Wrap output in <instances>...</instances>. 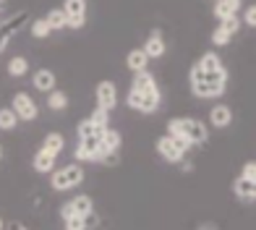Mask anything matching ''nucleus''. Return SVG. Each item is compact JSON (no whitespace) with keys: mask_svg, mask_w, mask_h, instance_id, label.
I'll use <instances>...</instances> for the list:
<instances>
[{"mask_svg":"<svg viewBox=\"0 0 256 230\" xmlns=\"http://www.w3.org/2000/svg\"><path fill=\"white\" fill-rule=\"evenodd\" d=\"M32 86L37 92H44V94H48V92L55 89V74L48 71V68H40V71L32 76Z\"/></svg>","mask_w":256,"mask_h":230,"instance_id":"13","label":"nucleus"},{"mask_svg":"<svg viewBox=\"0 0 256 230\" xmlns=\"http://www.w3.org/2000/svg\"><path fill=\"white\" fill-rule=\"evenodd\" d=\"M102 131H104V128L94 126V123H92L89 118H86V120H81V123H78V128H76L78 139H89V136H102Z\"/></svg>","mask_w":256,"mask_h":230,"instance_id":"25","label":"nucleus"},{"mask_svg":"<svg viewBox=\"0 0 256 230\" xmlns=\"http://www.w3.org/2000/svg\"><path fill=\"white\" fill-rule=\"evenodd\" d=\"M188 149H191V144L186 139H178V136L168 134V136H160L157 139V152H160V157H165L168 162H180Z\"/></svg>","mask_w":256,"mask_h":230,"instance_id":"3","label":"nucleus"},{"mask_svg":"<svg viewBox=\"0 0 256 230\" xmlns=\"http://www.w3.org/2000/svg\"><path fill=\"white\" fill-rule=\"evenodd\" d=\"M254 172H256L254 162H246V165H243V176H240V178H248V180H256V178H254Z\"/></svg>","mask_w":256,"mask_h":230,"instance_id":"33","label":"nucleus"},{"mask_svg":"<svg viewBox=\"0 0 256 230\" xmlns=\"http://www.w3.org/2000/svg\"><path fill=\"white\" fill-rule=\"evenodd\" d=\"M126 66L131 68L134 74H138V71H146V66H149V58H146V52L138 48V50H131L126 55Z\"/></svg>","mask_w":256,"mask_h":230,"instance_id":"18","label":"nucleus"},{"mask_svg":"<svg viewBox=\"0 0 256 230\" xmlns=\"http://www.w3.org/2000/svg\"><path fill=\"white\" fill-rule=\"evenodd\" d=\"M232 37H230V34L228 32H222V29H214V34H212V42L217 44V48H222V44H228Z\"/></svg>","mask_w":256,"mask_h":230,"instance_id":"31","label":"nucleus"},{"mask_svg":"<svg viewBox=\"0 0 256 230\" xmlns=\"http://www.w3.org/2000/svg\"><path fill=\"white\" fill-rule=\"evenodd\" d=\"M228 84V71L225 66L217 71H202V68H191V92L196 97H220L225 94Z\"/></svg>","mask_w":256,"mask_h":230,"instance_id":"1","label":"nucleus"},{"mask_svg":"<svg viewBox=\"0 0 256 230\" xmlns=\"http://www.w3.org/2000/svg\"><path fill=\"white\" fill-rule=\"evenodd\" d=\"M63 10H66V26L81 29L86 24V0H66Z\"/></svg>","mask_w":256,"mask_h":230,"instance_id":"6","label":"nucleus"},{"mask_svg":"<svg viewBox=\"0 0 256 230\" xmlns=\"http://www.w3.org/2000/svg\"><path fill=\"white\" fill-rule=\"evenodd\" d=\"M168 134L178 136V139H186L191 146L204 144L206 136H209L206 126L202 120H194V118H172V120H168Z\"/></svg>","mask_w":256,"mask_h":230,"instance_id":"2","label":"nucleus"},{"mask_svg":"<svg viewBox=\"0 0 256 230\" xmlns=\"http://www.w3.org/2000/svg\"><path fill=\"white\" fill-rule=\"evenodd\" d=\"M220 29H222V32H228L230 37H232V34H236V32L240 29V18H238V16H228V18H222V21H220Z\"/></svg>","mask_w":256,"mask_h":230,"instance_id":"28","label":"nucleus"},{"mask_svg":"<svg viewBox=\"0 0 256 230\" xmlns=\"http://www.w3.org/2000/svg\"><path fill=\"white\" fill-rule=\"evenodd\" d=\"M81 180H84V170H81V165H66L60 170L50 172V186L55 191H68V188L78 186Z\"/></svg>","mask_w":256,"mask_h":230,"instance_id":"4","label":"nucleus"},{"mask_svg":"<svg viewBox=\"0 0 256 230\" xmlns=\"http://www.w3.org/2000/svg\"><path fill=\"white\" fill-rule=\"evenodd\" d=\"M63 146H66L63 134H48V136H44V142H42V149H48V152H52V154H60Z\"/></svg>","mask_w":256,"mask_h":230,"instance_id":"21","label":"nucleus"},{"mask_svg":"<svg viewBox=\"0 0 256 230\" xmlns=\"http://www.w3.org/2000/svg\"><path fill=\"white\" fill-rule=\"evenodd\" d=\"M0 160H3V146H0Z\"/></svg>","mask_w":256,"mask_h":230,"instance_id":"36","label":"nucleus"},{"mask_svg":"<svg viewBox=\"0 0 256 230\" xmlns=\"http://www.w3.org/2000/svg\"><path fill=\"white\" fill-rule=\"evenodd\" d=\"M144 52H146V58L149 60H157V58H162L165 55V40H162V34L160 32H154V34H149V40L144 42V48H142Z\"/></svg>","mask_w":256,"mask_h":230,"instance_id":"15","label":"nucleus"},{"mask_svg":"<svg viewBox=\"0 0 256 230\" xmlns=\"http://www.w3.org/2000/svg\"><path fill=\"white\" fill-rule=\"evenodd\" d=\"M97 108H102V110H115V105H118V89H115V84L112 82H100L97 84Z\"/></svg>","mask_w":256,"mask_h":230,"instance_id":"9","label":"nucleus"},{"mask_svg":"<svg viewBox=\"0 0 256 230\" xmlns=\"http://www.w3.org/2000/svg\"><path fill=\"white\" fill-rule=\"evenodd\" d=\"M55 160H58V154L48 152V149H40V152L32 157V168L37 172H52L55 170Z\"/></svg>","mask_w":256,"mask_h":230,"instance_id":"12","label":"nucleus"},{"mask_svg":"<svg viewBox=\"0 0 256 230\" xmlns=\"http://www.w3.org/2000/svg\"><path fill=\"white\" fill-rule=\"evenodd\" d=\"M209 120H212L214 128H228V126L232 123V110L228 105H214L212 110H209Z\"/></svg>","mask_w":256,"mask_h":230,"instance_id":"14","label":"nucleus"},{"mask_svg":"<svg viewBox=\"0 0 256 230\" xmlns=\"http://www.w3.org/2000/svg\"><path fill=\"white\" fill-rule=\"evenodd\" d=\"M8 74L14 76V78L26 76V74H29V60H26L24 55H16V58H10V60H8Z\"/></svg>","mask_w":256,"mask_h":230,"instance_id":"20","label":"nucleus"},{"mask_svg":"<svg viewBox=\"0 0 256 230\" xmlns=\"http://www.w3.org/2000/svg\"><path fill=\"white\" fill-rule=\"evenodd\" d=\"M131 89H136V92H144V94H157V97H160V86H157L154 76L149 74V71H138V74L134 76V84H131Z\"/></svg>","mask_w":256,"mask_h":230,"instance_id":"11","label":"nucleus"},{"mask_svg":"<svg viewBox=\"0 0 256 230\" xmlns=\"http://www.w3.org/2000/svg\"><path fill=\"white\" fill-rule=\"evenodd\" d=\"M66 230H86V217H81V214L66 217Z\"/></svg>","mask_w":256,"mask_h":230,"instance_id":"29","label":"nucleus"},{"mask_svg":"<svg viewBox=\"0 0 256 230\" xmlns=\"http://www.w3.org/2000/svg\"><path fill=\"white\" fill-rule=\"evenodd\" d=\"M243 24H246V26H256V6L246 8V14H243Z\"/></svg>","mask_w":256,"mask_h":230,"instance_id":"32","label":"nucleus"},{"mask_svg":"<svg viewBox=\"0 0 256 230\" xmlns=\"http://www.w3.org/2000/svg\"><path fill=\"white\" fill-rule=\"evenodd\" d=\"M76 160H78V162H100V160H102V152H100V136L78 139V146H76Z\"/></svg>","mask_w":256,"mask_h":230,"instance_id":"8","label":"nucleus"},{"mask_svg":"<svg viewBox=\"0 0 256 230\" xmlns=\"http://www.w3.org/2000/svg\"><path fill=\"white\" fill-rule=\"evenodd\" d=\"M50 24H48V21H44V18H37V21H34V24H32V37L34 40H44V37H50Z\"/></svg>","mask_w":256,"mask_h":230,"instance_id":"27","label":"nucleus"},{"mask_svg":"<svg viewBox=\"0 0 256 230\" xmlns=\"http://www.w3.org/2000/svg\"><path fill=\"white\" fill-rule=\"evenodd\" d=\"M89 120L94 123V126H100V128H108V120H110V115H108V110H102V108H97L94 112L89 115Z\"/></svg>","mask_w":256,"mask_h":230,"instance_id":"30","label":"nucleus"},{"mask_svg":"<svg viewBox=\"0 0 256 230\" xmlns=\"http://www.w3.org/2000/svg\"><path fill=\"white\" fill-rule=\"evenodd\" d=\"M48 108L50 110H66L68 108V94H66V92H60V89L48 92Z\"/></svg>","mask_w":256,"mask_h":230,"instance_id":"22","label":"nucleus"},{"mask_svg":"<svg viewBox=\"0 0 256 230\" xmlns=\"http://www.w3.org/2000/svg\"><path fill=\"white\" fill-rule=\"evenodd\" d=\"M16 126H18V118H16L14 110H10V108L0 110V128H3V131H14Z\"/></svg>","mask_w":256,"mask_h":230,"instance_id":"26","label":"nucleus"},{"mask_svg":"<svg viewBox=\"0 0 256 230\" xmlns=\"http://www.w3.org/2000/svg\"><path fill=\"white\" fill-rule=\"evenodd\" d=\"M123 139H120V134L115 131V128H104L102 136H100V152L102 157H115V152L120 149Z\"/></svg>","mask_w":256,"mask_h":230,"instance_id":"10","label":"nucleus"},{"mask_svg":"<svg viewBox=\"0 0 256 230\" xmlns=\"http://www.w3.org/2000/svg\"><path fill=\"white\" fill-rule=\"evenodd\" d=\"M240 10V0H214V16L222 21L228 16H238Z\"/></svg>","mask_w":256,"mask_h":230,"instance_id":"17","label":"nucleus"},{"mask_svg":"<svg viewBox=\"0 0 256 230\" xmlns=\"http://www.w3.org/2000/svg\"><path fill=\"white\" fill-rule=\"evenodd\" d=\"M6 228V222H3V217H0V230H3Z\"/></svg>","mask_w":256,"mask_h":230,"instance_id":"35","label":"nucleus"},{"mask_svg":"<svg viewBox=\"0 0 256 230\" xmlns=\"http://www.w3.org/2000/svg\"><path fill=\"white\" fill-rule=\"evenodd\" d=\"M232 191H236V196L243 199V202H254L256 199V180H248V178H238L236 186H232Z\"/></svg>","mask_w":256,"mask_h":230,"instance_id":"16","label":"nucleus"},{"mask_svg":"<svg viewBox=\"0 0 256 230\" xmlns=\"http://www.w3.org/2000/svg\"><path fill=\"white\" fill-rule=\"evenodd\" d=\"M44 21L50 24L52 32H60V29H66V10L63 8H52L50 14L44 16Z\"/></svg>","mask_w":256,"mask_h":230,"instance_id":"24","label":"nucleus"},{"mask_svg":"<svg viewBox=\"0 0 256 230\" xmlns=\"http://www.w3.org/2000/svg\"><path fill=\"white\" fill-rule=\"evenodd\" d=\"M8 230H26V228L21 225V222H10V225H8Z\"/></svg>","mask_w":256,"mask_h":230,"instance_id":"34","label":"nucleus"},{"mask_svg":"<svg viewBox=\"0 0 256 230\" xmlns=\"http://www.w3.org/2000/svg\"><path fill=\"white\" fill-rule=\"evenodd\" d=\"M202 230H212V228H202Z\"/></svg>","mask_w":256,"mask_h":230,"instance_id":"37","label":"nucleus"},{"mask_svg":"<svg viewBox=\"0 0 256 230\" xmlns=\"http://www.w3.org/2000/svg\"><path fill=\"white\" fill-rule=\"evenodd\" d=\"M196 68H202V71H217V68H222V60H220L217 52H204L199 58V63H196Z\"/></svg>","mask_w":256,"mask_h":230,"instance_id":"23","label":"nucleus"},{"mask_svg":"<svg viewBox=\"0 0 256 230\" xmlns=\"http://www.w3.org/2000/svg\"><path fill=\"white\" fill-rule=\"evenodd\" d=\"M10 110L16 112V118L18 120H34L40 115V108H37V102H34L26 92H16L14 94V102H10Z\"/></svg>","mask_w":256,"mask_h":230,"instance_id":"5","label":"nucleus"},{"mask_svg":"<svg viewBox=\"0 0 256 230\" xmlns=\"http://www.w3.org/2000/svg\"><path fill=\"white\" fill-rule=\"evenodd\" d=\"M126 105L131 108V110H138V112H154L160 108V97L131 89V92H128V97H126Z\"/></svg>","mask_w":256,"mask_h":230,"instance_id":"7","label":"nucleus"},{"mask_svg":"<svg viewBox=\"0 0 256 230\" xmlns=\"http://www.w3.org/2000/svg\"><path fill=\"white\" fill-rule=\"evenodd\" d=\"M68 206H71L74 214H81V217H89L92 212H94V202H92V196H76L68 202Z\"/></svg>","mask_w":256,"mask_h":230,"instance_id":"19","label":"nucleus"}]
</instances>
